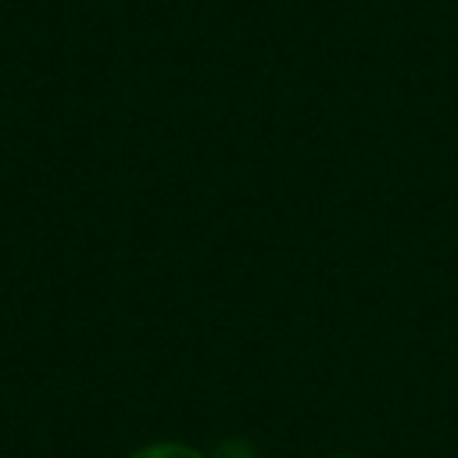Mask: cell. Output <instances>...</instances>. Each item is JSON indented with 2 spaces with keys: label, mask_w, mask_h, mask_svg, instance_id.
Wrapping results in <instances>:
<instances>
[{
  "label": "cell",
  "mask_w": 458,
  "mask_h": 458,
  "mask_svg": "<svg viewBox=\"0 0 458 458\" xmlns=\"http://www.w3.org/2000/svg\"><path fill=\"white\" fill-rule=\"evenodd\" d=\"M132 458H204V454H200V451H193V447H186V444H172V440H165V444L140 447Z\"/></svg>",
  "instance_id": "1"
},
{
  "label": "cell",
  "mask_w": 458,
  "mask_h": 458,
  "mask_svg": "<svg viewBox=\"0 0 458 458\" xmlns=\"http://www.w3.org/2000/svg\"><path fill=\"white\" fill-rule=\"evenodd\" d=\"M215 458H258V454H254L243 440H229V444H222V447H218V454H215Z\"/></svg>",
  "instance_id": "2"
},
{
  "label": "cell",
  "mask_w": 458,
  "mask_h": 458,
  "mask_svg": "<svg viewBox=\"0 0 458 458\" xmlns=\"http://www.w3.org/2000/svg\"><path fill=\"white\" fill-rule=\"evenodd\" d=\"M336 458H344V454H336Z\"/></svg>",
  "instance_id": "3"
}]
</instances>
